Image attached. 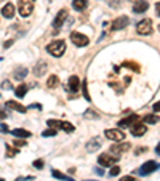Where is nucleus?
I'll list each match as a JSON object with an SVG mask.
<instances>
[{"mask_svg": "<svg viewBox=\"0 0 160 181\" xmlns=\"http://www.w3.org/2000/svg\"><path fill=\"white\" fill-rule=\"evenodd\" d=\"M46 51L51 56H54V58H59L66 51V42L64 40H53L51 43L46 45Z\"/></svg>", "mask_w": 160, "mask_h": 181, "instance_id": "f257e3e1", "label": "nucleus"}, {"mask_svg": "<svg viewBox=\"0 0 160 181\" xmlns=\"http://www.w3.org/2000/svg\"><path fill=\"white\" fill-rule=\"evenodd\" d=\"M48 125L53 128V130H64V131H67V133H72L75 130V127L72 125L71 122H66V120H48L46 122Z\"/></svg>", "mask_w": 160, "mask_h": 181, "instance_id": "f03ea898", "label": "nucleus"}, {"mask_svg": "<svg viewBox=\"0 0 160 181\" xmlns=\"http://www.w3.org/2000/svg\"><path fill=\"white\" fill-rule=\"evenodd\" d=\"M34 11V0H19V15L23 18L31 16Z\"/></svg>", "mask_w": 160, "mask_h": 181, "instance_id": "7ed1b4c3", "label": "nucleus"}, {"mask_svg": "<svg viewBox=\"0 0 160 181\" xmlns=\"http://www.w3.org/2000/svg\"><path fill=\"white\" fill-rule=\"evenodd\" d=\"M157 168H160V165L157 164V162H154V160H147V162H144V164L141 165V168L138 170V175L146 176V175H149V173H152V171H155Z\"/></svg>", "mask_w": 160, "mask_h": 181, "instance_id": "20e7f679", "label": "nucleus"}, {"mask_svg": "<svg viewBox=\"0 0 160 181\" xmlns=\"http://www.w3.org/2000/svg\"><path fill=\"white\" fill-rule=\"evenodd\" d=\"M71 40H72L74 45H77V46H87V45L90 43V39H88V37L83 35V34H80V32H77V31H74V32L71 34Z\"/></svg>", "mask_w": 160, "mask_h": 181, "instance_id": "39448f33", "label": "nucleus"}, {"mask_svg": "<svg viewBox=\"0 0 160 181\" xmlns=\"http://www.w3.org/2000/svg\"><path fill=\"white\" fill-rule=\"evenodd\" d=\"M152 32V20L150 18H146L141 23H138V34L141 35H149Z\"/></svg>", "mask_w": 160, "mask_h": 181, "instance_id": "423d86ee", "label": "nucleus"}, {"mask_svg": "<svg viewBox=\"0 0 160 181\" xmlns=\"http://www.w3.org/2000/svg\"><path fill=\"white\" fill-rule=\"evenodd\" d=\"M119 159H120V156L102 154V156H99V157H98V162H99V165H102V167H110V165H114Z\"/></svg>", "mask_w": 160, "mask_h": 181, "instance_id": "0eeeda50", "label": "nucleus"}, {"mask_svg": "<svg viewBox=\"0 0 160 181\" xmlns=\"http://www.w3.org/2000/svg\"><path fill=\"white\" fill-rule=\"evenodd\" d=\"M67 10L66 8H63V10H59L58 11V15H56V18L53 20V27L56 31H59L61 27H63V24H64V21H66V18H67Z\"/></svg>", "mask_w": 160, "mask_h": 181, "instance_id": "6e6552de", "label": "nucleus"}, {"mask_svg": "<svg viewBox=\"0 0 160 181\" xmlns=\"http://www.w3.org/2000/svg\"><path fill=\"white\" fill-rule=\"evenodd\" d=\"M128 24H130L128 16H119V18H115V20L112 21V27H110V29L112 31H122V29H125Z\"/></svg>", "mask_w": 160, "mask_h": 181, "instance_id": "1a4fd4ad", "label": "nucleus"}, {"mask_svg": "<svg viewBox=\"0 0 160 181\" xmlns=\"http://www.w3.org/2000/svg\"><path fill=\"white\" fill-rule=\"evenodd\" d=\"M104 135H106V138L107 139H110V141H122V139H125V133L123 131H120V130H115V128H109V130H106L104 131Z\"/></svg>", "mask_w": 160, "mask_h": 181, "instance_id": "9d476101", "label": "nucleus"}, {"mask_svg": "<svg viewBox=\"0 0 160 181\" xmlns=\"http://www.w3.org/2000/svg\"><path fill=\"white\" fill-rule=\"evenodd\" d=\"M46 71H48V64H46V61H39L35 64V68H34V75L35 77H42V75L46 74Z\"/></svg>", "mask_w": 160, "mask_h": 181, "instance_id": "9b49d317", "label": "nucleus"}, {"mask_svg": "<svg viewBox=\"0 0 160 181\" xmlns=\"http://www.w3.org/2000/svg\"><path fill=\"white\" fill-rule=\"evenodd\" d=\"M146 125L144 123H141V122H136V123H133L131 125V135L133 136H141V135H144L146 133Z\"/></svg>", "mask_w": 160, "mask_h": 181, "instance_id": "f8f14e48", "label": "nucleus"}, {"mask_svg": "<svg viewBox=\"0 0 160 181\" xmlns=\"http://www.w3.org/2000/svg\"><path fill=\"white\" fill-rule=\"evenodd\" d=\"M101 138L99 136H95V138H91L90 141H88V144H87V151H90V152H95V151H98L99 148H101Z\"/></svg>", "mask_w": 160, "mask_h": 181, "instance_id": "ddd939ff", "label": "nucleus"}, {"mask_svg": "<svg viewBox=\"0 0 160 181\" xmlns=\"http://www.w3.org/2000/svg\"><path fill=\"white\" fill-rule=\"evenodd\" d=\"M130 148H131V146H130V143H120V144H117V143H115V144L110 148V151H112V152H115V156H117V154H122V152L130 151Z\"/></svg>", "mask_w": 160, "mask_h": 181, "instance_id": "4468645a", "label": "nucleus"}, {"mask_svg": "<svg viewBox=\"0 0 160 181\" xmlns=\"http://www.w3.org/2000/svg\"><path fill=\"white\" fill-rule=\"evenodd\" d=\"M15 11H16V8H15L13 3H5L3 8H2V15H3V18H8V20L15 16Z\"/></svg>", "mask_w": 160, "mask_h": 181, "instance_id": "2eb2a0df", "label": "nucleus"}, {"mask_svg": "<svg viewBox=\"0 0 160 181\" xmlns=\"http://www.w3.org/2000/svg\"><path fill=\"white\" fill-rule=\"evenodd\" d=\"M80 88V79L77 77V75H71L69 77V90L72 93H77Z\"/></svg>", "mask_w": 160, "mask_h": 181, "instance_id": "dca6fc26", "label": "nucleus"}, {"mask_svg": "<svg viewBox=\"0 0 160 181\" xmlns=\"http://www.w3.org/2000/svg\"><path fill=\"white\" fill-rule=\"evenodd\" d=\"M13 77H15V80H24V79L27 77V69L23 68V66L16 68V69L13 71Z\"/></svg>", "mask_w": 160, "mask_h": 181, "instance_id": "f3484780", "label": "nucleus"}, {"mask_svg": "<svg viewBox=\"0 0 160 181\" xmlns=\"http://www.w3.org/2000/svg\"><path fill=\"white\" fill-rule=\"evenodd\" d=\"M147 8H149V3L146 0H138L133 7V11L135 13H144V11H147Z\"/></svg>", "mask_w": 160, "mask_h": 181, "instance_id": "a211bd4d", "label": "nucleus"}, {"mask_svg": "<svg viewBox=\"0 0 160 181\" xmlns=\"http://www.w3.org/2000/svg\"><path fill=\"white\" fill-rule=\"evenodd\" d=\"M6 106L10 109H13V111H16V112H21V114L27 111V108L23 106V104H19L18 101H6Z\"/></svg>", "mask_w": 160, "mask_h": 181, "instance_id": "6ab92c4d", "label": "nucleus"}, {"mask_svg": "<svg viewBox=\"0 0 160 181\" xmlns=\"http://www.w3.org/2000/svg\"><path fill=\"white\" fill-rule=\"evenodd\" d=\"M88 7V0H72V8L77 11H83Z\"/></svg>", "mask_w": 160, "mask_h": 181, "instance_id": "aec40b11", "label": "nucleus"}, {"mask_svg": "<svg viewBox=\"0 0 160 181\" xmlns=\"http://www.w3.org/2000/svg\"><path fill=\"white\" fill-rule=\"evenodd\" d=\"M135 122H138V116H136V114H133V116H130V117H127L123 120H120L119 125L120 127H127V125H133Z\"/></svg>", "mask_w": 160, "mask_h": 181, "instance_id": "412c9836", "label": "nucleus"}, {"mask_svg": "<svg viewBox=\"0 0 160 181\" xmlns=\"http://www.w3.org/2000/svg\"><path fill=\"white\" fill-rule=\"evenodd\" d=\"M11 133H13V136H16V138H29L31 136V131H27L24 128H16Z\"/></svg>", "mask_w": 160, "mask_h": 181, "instance_id": "4be33fe9", "label": "nucleus"}, {"mask_svg": "<svg viewBox=\"0 0 160 181\" xmlns=\"http://www.w3.org/2000/svg\"><path fill=\"white\" fill-rule=\"evenodd\" d=\"M15 93H16V96H18V98H23V96H26V93H27V87H26L24 83H21L19 87H16Z\"/></svg>", "mask_w": 160, "mask_h": 181, "instance_id": "5701e85b", "label": "nucleus"}, {"mask_svg": "<svg viewBox=\"0 0 160 181\" xmlns=\"http://www.w3.org/2000/svg\"><path fill=\"white\" fill-rule=\"evenodd\" d=\"M46 85H48V88H56L59 85V79L58 75H51V77L48 79V82H46Z\"/></svg>", "mask_w": 160, "mask_h": 181, "instance_id": "b1692460", "label": "nucleus"}, {"mask_svg": "<svg viewBox=\"0 0 160 181\" xmlns=\"http://www.w3.org/2000/svg\"><path fill=\"white\" fill-rule=\"evenodd\" d=\"M51 175H53L54 178H59V179H64V181H74L71 176H67V175L61 173V171H58V170H53V171H51Z\"/></svg>", "mask_w": 160, "mask_h": 181, "instance_id": "393cba45", "label": "nucleus"}, {"mask_svg": "<svg viewBox=\"0 0 160 181\" xmlns=\"http://www.w3.org/2000/svg\"><path fill=\"white\" fill-rule=\"evenodd\" d=\"M143 120H144L146 123H157V122H158V117L155 116V114H147V116L143 117Z\"/></svg>", "mask_w": 160, "mask_h": 181, "instance_id": "a878e982", "label": "nucleus"}, {"mask_svg": "<svg viewBox=\"0 0 160 181\" xmlns=\"http://www.w3.org/2000/svg\"><path fill=\"white\" fill-rule=\"evenodd\" d=\"M18 154V149L11 148L10 144H6V157H15Z\"/></svg>", "mask_w": 160, "mask_h": 181, "instance_id": "bb28decb", "label": "nucleus"}, {"mask_svg": "<svg viewBox=\"0 0 160 181\" xmlns=\"http://www.w3.org/2000/svg\"><path fill=\"white\" fill-rule=\"evenodd\" d=\"M24 144H26V139H15L13 141V146H16V148H21Z\"/></svg>", "mask_w": 160, "mask_h": 181, "instance_id": "cd10ccee", "label": "nucleus"}, {"mask_svg": "<svg viewBox=\"0 0 160 181\" xmlns=\"http://www.w3.org/2000/svg\"><path fill=\"white\" fill-rule=\"evenodd\" d=\"M34 167H35V168H42V167H43V160H42V159L34 160Z\"/></svg>", "mask_w": 160, "mask_h": 181, "instance_id": "c85d7f7f", "label": "nucleus"}, {"mask_svg": "<svg viewBox=\"0 0 160 181\" xmlns=\"http://www.w3.org/2000/svg\"><path fill=\"white\" fill-rule=\"evenodd\" d=\"M83 96H85L87 101H90V95H88V91H87V82H83Z\"/></svg>", "mask_w": 160, "mask_h": 181, "instance_id": "c756f323", "label": "nucleus"}, {"mask_svg": "<svg viewBox=\"0 0 160 181\" xmlns=\"http://www.w3.org/2000/svg\"><path fill=\"white\" fill-rule=\"evenodd\" d=\"M56 135V130H46V131H43V136L46 138V136H54Z\"/></svg>", "mask_w": 160, "mask_h": 181, "instance_id": "7c9ffc66", "label": "nucleus"}, {"mask_svg": "<svg viewBox=\"0 0 160 181\" xmlns=\"http://www.w3.org/2000/svg\"><path fill=\"white\" fill-rule=\"evenodd\" d=\"M119 173H120V168L119 167H114V168L110 170V176H117Z\"/></svg>", "mask_w": 160, "mask_h": 181, "instance_id": "2f4dec72", "label": "nucleus"}, {"mask_svg": "<svg viewBox=\"0 0 160 181\" xmlns=\"http://www.w3.org/2000/svg\"><path fill=\"white\" fill-rule=\"evenodd\" d=\"M0 131H2V133H8V127L5 125V123H2V125H0Z\"/></svg>", "mask_w": 160, "mask_h": 181, "instance_id": "473e14b6", "label": "nucleus"}, {"mask_svg": "<svg viewBox=\"0 0 160 181\" xmlns=\"http://www.w3.org/2000/svg\"><path fill=\"white\" fill-rule=\"evenodd\" d=\"M2 88H11V83L8 82V80H5V82L2 83Z\"/></svg>", "mask_w": 160, "mask_h": 181, "instance_id": "72a5a7b5", "label": "nucleus"}, {"mask_svg": "<svg viewBox=\"0 0 160 181\" xmlns=\"http://www.w3.org/2000/svg\"><path fill=\"white\" fill-rule=\"evenodd\" d=\"M158 111H160V101H157L154 104V112H158Z\"/></svg>", "mask_w": 160, "mask_h": 181, "instance_id": "f704fd0d", "label": "nucleus"}, {"mask_svg": "<svg viewBox=\"0 0 160 181\" xmlns=\"http://www.w3.org/2000/svg\"><path fill=\"white\" fill-rule=\"evenodd\" d=\"M120 181H135V178H133V176H123Z\"/></svg>", "mask_w": 160, "mask_h": 181, "instance_id": "c9c22d12", "label": "nucleus"}, {"mask_svg": "<svg viewBox=\"0 0 160 181\" xmlns=\"http://www.w3.org/2000/svg\"><path fill=\"white\" fill-rule=\"evenodd\" d=\"M11 43H13V40H8V42H5V48H10V46H11Z\"/></svg>", "mask_w": 160, "mask_h": 181, "instance_id": "e433bc0d", "label": "nucleus"}, {"mask_svg": "<svg viewBox=\"0 0 160 181\" xmlns=\"http://www.w3.org/2000/svg\"><path fill=\"white\" fill-rule=\"evenodd\" d=\"M31 108H34V109H39V111L42 109V106H40V104H37V103H34V104H32Z\"/></svg>", "mask_w": 160, "mask_h": 181, "instance_id": "4c0bfd02", "label": "nucleus"}, {"mask_svg": "<svg viewBox=\"0 0 160 181\" xmlns=\"http://www.w3.org/2000/svg\"><path fill=\"white\" fill-rule=\"evenodd\" d=\"M155 11H157V16H160V2L155 5Z\"/></svg>", "mask_w": 160, "mask_h": 181, "instance_id": "58836bf2", "label": "nucleus"}, {"mask_svg": "<svg viewBox=\"0 0 160 181\" xmlns=\"http://www.w3.org/2000/svg\"><path fill=\"white\" fill-rule=\"evenodd\" d=\"M155 154H157V156H160V143H158L157 148H155Z\"/></svg>", "mask_w": 160, "mask_h": 181, "instance_id": "ea45409f", "label": "nucleus"}, {"mask_svg": "<svg viewBox=\"0 0 160 181\" xmlns=\"http://www.w3.org/2000/svg\"><path fill=\"white\" fill-rule=\"evenodd\" d=\"M95 171H96V173H98V175H104V170H101V168H96Z\"/></svg>", "mask_w": 160, "mask_h": 181, "instance_id": "a19ab883", "label": "nucleus"}, {"mask_svg": "<svg viewBox=\"0 0 160 181\" xmlns=\"http://www.w3.org/2000/svg\"><path fill=\"white\" fill-rule=\"evenodd\" d=\"M5 117H6V114H5V112H2V111H0V120H3Z\"/></svg>", "mask_w": 160, "mask_h": 181, "instance_id": "79ce46f5", "label": "nucleus"}, {"mask_svg": "<svg viewBox=\"0 0 160 181\" xmlns=\"http://www.w3.org/2000/svg\"><path fill=\"white\" fill-rule=\"evenodd\" d=\"M0 181H5V179H3V178H0Z\"/></svg>", "mask_w": 160, "mask_h": 181, "instance_id": "37998d69", "label": "nucleus"}, {"mask_svg": "<svg viewBox=\"0 0 160 181\" xmlns=\"http://www.w3.org/2000/svg\"><path fill=\"white\" fill-rule=\"evenodd\" d=\"M158 31H160V26H158Z\"/></svg>", "mask_w": 160, "mask_h": 181, "instance_id": "c03bdc74", "label": "nucleus"}, {"mask_svg": "<svg viewBox=\"0 0 160 181\" xmlns=\"http://www.w3.org/2000/svg\"><path fill=\"white\" fill-rule=\"evenodd\" d=\"M87 181H88V179H87ZM90 181H91V179H90Z\"/></svg>", "mask_w": 160, "mask_h": 181, "instance_id": "a18cd8bd", "label": "nucleus"}]
</instances>
